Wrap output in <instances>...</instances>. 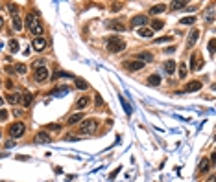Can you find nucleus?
<instances>
[{
  "label": "nucleus",
  "instance_id": "f257e3e1",
  "mask_svg": "<svg viewBox=\"0 0 216 182\" xmlns=\"http://www.w3.org/2000/svg\"><path fill=\"white\" fill-rule=\"evenodd\" d=\"M126 50V42L120 37H109L107 39V52L111 53H120Z\"/></svg>",
  "mask_w": 216,
  "mask_h": 182
},
{
  "label": "nucleus",
  "instance_id": "f03ea898",
  "mask_svg": "<svg viewBox=\"0 0 216 182\" xmlns=\"http://www.w3.org/2000/svg\"><path fill=\"white\" fill-rule=\"evenodd\" d=\"M98 129V122L96 120H87L80 125V134H94Z\"/></svg>",
  "mask_w": 216,
  "mask_h": 182
},
{
  "label": "nucleus",
  "instance_id": "7ed1b4c3",
  "mask_svg": "<svg viewBox=\"0 0 216 182\" xmlns=\"http://www.w3.org/2000/svg\"><path fill=\"white\" fill-rule=\"evenodd\" d=\"M24 131H26V125L22 122H17V123H13V125L9 127V136L11 138H19V136L24 134Z\"/></svg>",
  "mask_w": 216,
  "mask_h": 182
},
{
  "label": "nucleus",
  "instance_id": "20e7f679",
  "mask_svg": "<svg viewBox=\"0 0 216 182\" xmlns=\"http://www.w3.org/2000/svg\"><path fill=\"white\" fill-rule=\"evenodd\" d=\"M48 68L46 66H37V70H35V81L37 83H45L46 79H48Z\"/></svg>",
  "mask_w": 216,
  "mask_h": 182
},
{
  "label": "nucleus",
  "instance_id": "39448f33",
  "mask_svg": "<svg viewBox=\"0 0 216 182\" xmlns=\"http://www.w3.org/2000/svg\"><path fill=\"white\" fill-rule=\"evenodd\" d=\"M31 46H33L35 52H43V50L46 48V39L45 37H35L33 42H31Z\"/></svg>",
  "mask_w": 216,
  "mask_h": 182
},
{
  "label": "nucleus",
  "instance_id": "423d86ee",
  "mask_svg": "<svg viewBox=\"0 0 216 182\" xmlns=\"http://www.w3.org/2000/svg\"><path fill=\"white\" fill-rule=\"evenodd\" d=\"M124 66L128 68V70L135 72V70H140V68H144V63H140V61H126Z\"/></svg>",
  "mask_w": 216,
  "mask_h": 182
},
{
  "label": "nucleus",
  "instance_id": "0eeeda50",
  "mask_svg": "<svg viewBox=\"0 0 216 182\" xmlns=\"http://www.w3.org/2000/svg\"><path fill=\"white\" fill-rule=\"evenodd\" d=\"M148 22V17H144V15H137V17L131 18V24L133 26H144Z\"/></svg>",
  "mask_w": 216,
  "mask_h": 182
},
{
  "label": "nucleus",
  "instance_id": "6e6552de",
  "mask_svg": "<svg viewBox=\"0 0 216 182\" xmlns=\"http://www.w3.org/2000/svg\"><path fill=\"white\" fill-rule=\"evenodd\" d=\"M199 88H201V81H190V83H187L185 90L187 92H196V90H199Z\"/></svg>",
  "mask_w": 216,
  "mask_h": 182
},
{
  "label": "nucleus",
  "instance_id": "1a4fd4ad",
  "mask_svg": "<svg viewBox=\"0 0 216 182\" xmlns=\"http://www.w3.org/2000/svg\"><path fill=\"white\" fill-rule=\"evenodd\" d=\"M198 37H199V32L194 30V32L190 33V37H188V41H187V48H192V46L196 44V41H198Z\"/></svg>",
  "mask_w": 216,
  "mask_h": 182
},
{
  "label": "nucleus",
  "instance_id": "9d476101",
  "mask_svg": "<svg viewBox=\"0 0 216 182\" xmlns=\"http://www.w3.org/2000/svg\"><path fill=\"white\" fill-rule=\"evenodd\" d=\"M81 120H83V114H81V112H78V114L70 116V118L66 120V123H68V125H76V123H80Z\"/></svg>",
  "mask_w": 216,
  "mask_h": 182
},
{
  "label": "nucleus",
  "instance_id": "9b49d317",
  "mask_svg": "<svg viewBox=\"0 0 216 182\" xmlns=\"http://www.w3.org/2000/svg\"><path fill=\"white\" fill-rule=\"evenodd\" d=\"M35 22H39V17H37L35 13H30V15H26V26H28V28H31V26H33Z\"/></svg>",
  "mask_w": 216,
  "mask_h": 182
},
{
  "label": "nucleus",
  "instance_id": "f8f14e48",
  "mask_svg": "<svg viewBox=\"0 0 216 182\" xmlns=\"http://www.w3.org/2000/svg\"><path fill=\"white\" fill-rule=\"evenodd\" d=\"M30 32L33 33V35H37V37L41 35V33H43V24H41V20H39V22H35V24L30 28Z\"/></svg>",
  "mask_w": 216,
  "mask_h": 182
},
{
  "label": "nucleus",
  "instance_id": "ddd939ff",
  "mask_svg": "<svg viewBox=\"0 0 216 182\" xmlns=\"http://www.w3.org/2000/svg\"><path fill=\"white\" fill-rule=\"evenodd\" d=\"M35 140H37L39 144H48V142H50V136L46 133H39L37 136H35Z\"/></svg>",
  "mask_w": 216,
  "mask_h": 182
},
{
  "label": "nucleus",
  "instance_id": "4468645a",
  "mask_svg": "<svg viewBox=\"0 0 216 182\" xmlns=\"http://www.w3.org/2000/svg\"><path fill=\"white\" fill-rule=\"evenodd\" d=\"M174 70H175V63H174V61H166V63H164V72L172 76Z\"/></svg>",
  "mask_w": 216,
  "mask_h": 182
},
{
  "label": "nucleus",
  "instance_id": "2eb2a0df",
  "mask_svg": "<svg viewBox=\"0 0 216 182\" xmlns=\"http://www.w3.org/2000/svg\"><path fill=\"white\" fill-rule=\"evenodd\" d=\"M87 105H89V98H87V96H81V98L78 99V103H76L78 109H85Z\"/></svg>",
  "mask_w": 216,
  "mask_h": 182
},
{
  "label": "nucleus",
  "instance_id": "dca6fc26",
  "mask_svg": "<svg viewBox=\"0 0 216 182\" xmlns=\"http://www.w3.org/2000/svg\"><path fill=\"white\" fill-rule=\"evenodd\" d=\"M6 101H7V103H11V105H15V103L21 101V94H9V96L6 98Z\"/></svg>",
  "mask_w": 216,
  "mask_h": 182
},
{
  "label": "nucleus",
  "instance_id": "f3484780",
  "mask_svg": "<svg viewBox=\"0 0 216 182\" xmlns=\"http://www.w3.org/2000/svg\"><path fill=\"white\" fill-rule=\"evenodd\" d=\"M139 35L144 37V39H150L152 35H154V32H152L150 28H140V30H139Z\"/></svg>",
  "mask_w": 216,
  "mask_h": 182
},
{
  "label": "nucleus",
  "instance_id": "a211bd4d",
  "mask_svg": "<svg viewBox=\"0 0 216 182\" xmlns=\"http://www.w3.org/2000/svg\"><path fill=\"white\" fill-rule=\"evenodd\" d=\"M159 83H161V77L157 76V74H154V76L148 77V85H152V87H157Z\"/></svg>",
  "mask_w": 216,
  "mask_h": 182
},
{
  "label": "nucleus",
  "instance_id": "6ab92c4d",
  "mask_svg": "<svg viewBox=\"0 0 216 182\" xmlns=\"http://www.w3.org/2000/svg\"><path fill=\"white\" fill-rule=\"evenodd\" d=\"M209 164H211V162L207 160V158H203V160L199 162V173H207V171H209Z\"/></svg>",
  "mask_w": 216,
  "mask_h": 182
},
{
  "label": "nucleus",
  "instance_id": "aec40b11",
  "mask_svg": "<svg viewBox=\"0 0 216 182\" xmlns=\"http://www.w3.org/2000/svg\"><path fill=\"white\" fill-rule=\"evenodd\" d=\"M137 57H139V61H140V63H144V61H152V59H154V55H152V53H148V52L139 53Z\"/></svg>",
  "mask_w": 216,
  "mask_h": 182
},
{
  "label": "nucleus",
  "instance_id": "412c9836",
  "mask_svg": "<svg viewBox=\"0 0 216 182\" xmlns=\"http://www.w3.org/2000/svg\"><path fill=\"white\" fill-rule=\"evenodd\" d=\"M13 30H17V32L22 30V20H21V17H17V15L13 17Z\"/></svg>",
  "mask_w": 216,
  "mask_h": 182
},
{
  "label": "nucleus",
  "instance_id": "4be33fe9",
  "mask_svg": "<svg viewBox=\"0 0 216 182\" xmlns=\"http://www.w3.org/2000/svg\"><path fill=\"white\" fill-rule=\"evenodd\" d=\"M31 99H33V98H31V94H21V103H22V105L28 107L31 103Z\"/></svg>",
  "mask_w": 216,
  "mask_h": 182
},
{
  "label": "nucleus",
  "instance_id": "5701e85b",
  "mask_svg": "<svg viewBox=\"0 0 216 182\" xmlns=\"http://www.w3.org/2000/svg\"><path fill=\"white\" fill-rule=\"evenodd\" d=\"M163 11H164V4H157V6H154L150 9V13L152 15H157V13H163Z\"/></svg>",
  "mask_w": 216,
  "mask_h": 182
},
{
  "label": "nucleus",
  "instance_id": "b1692460",
  "mask_svg": "<svg viewBox=\"0 0 216 182\" xmlns=\"http://www.w3.org/2000/svg\"><path fill=\"white\" fill-rule=\"evenodd\" d=\"M61 94H68V87H61V88H56L52 92V96H61Z\"/></svg>",
  "mask_w": 216,
  "mask_h": 182
},
{
  "label": "nucleus",
  "instance_id": "393cba45",
  "mask_svg": "<svg viewBox=\"0 0 216 182\" xmlns=\"http://www.w3.org/2000/svg\"><path fill=\"white\" fill-rule=\"evenodd\" d=\"M170 7H172V9H183V7H187V2H172L170 4Z\"/></svg>",
  "mask_w": 216,
  "mask_h": 182
},
{
  "label": "nucleus",
  "instance_id": "a878e982",
  "mask_svg": "<svg viewBox=\"0 0 216 182\" xmlns=\"http://www.w3.org/2000/svg\"><path fill=\"white\" fill-rule=\"evenodd\" d=\"M163 26H164L163 20H154V22H152V28H150V30H152V32H155V30H163Z\"/></svg>",
  "mask_w": 216,
  "mask_h": 182
},
{
  "label": "nucleus",
  "instance_id": "bb28decb",
  "mask_svg": "<svg viewBox=\"0 0 216 182\" xmlns=\"http://www.w3.org/2000/svg\"><path fill=\"white\" fill-rule=\"evenodd\" d=\"M194 22H196V18H194V17H183V18H181V24H187V26L194 24Z\"/></svg>",
  "mask_w": 216,
  "mask_h": 182
},
{
  "label": "nucleus",
  "instance_id": "cd10ccee",
  "mask_svg": "<svg viewBox=\"0 0 216 182\" xmlns=\"http://www.w3.org/2000/svg\"><path fill=\"white\" fill-rule=\"evenodd\" d=\"M9 50H11V53H15V52H19V42L15 41H9Z\"/></svg>",
  "mask_w": 216,
  "mask_h": 182
},
{
  "label": "nucleus",
  "instance_id": "c85d7f7f",
  "mask_svg": "<svg viewBox=\"0 0 216 182\" xmlns=\"http://www.w3.org/2000/svg\"><path fill=\"white\" fill-rule=\"evenodd\" d=\"M111 28H113V30H116V32H124V30H126V26H124V24H120V22H113V24H111Z\"/></svg>",
  "mask_w": 216,
  "mask_h": 182
},
{
  "label": "nucleus",
  "instance_id": "c756f323",
  "mask_svg": "<svg viewBox=\"0 0 216 182\" xmlns=\"http://www.w3.org/2000/svg\"><path fill=\"white\" fill-rule=\"evenodd\" d=\"M179 77H181V79L187 77V64H179Z\"/></svg>",
  "mask_w": 216,
  "mask_h": 182
},
{
  "label": "nucleus",
  "instance_id": "7c9ffc66",
  "mask_svg": "<svg viewBox=\"0 0 216 182\" xmlns=\"http://www.w3.org/2000/svg\"><path fill=\"white\" fill-rule=\"evenodd\" d=\"M120 103H122V107H124V110L128 112V114H131V107L128 105V101H126V99L122 98V96H120Z\"/></svg>",
  "mask_w": 216,
  "mask_h": 182
},
{
  "label": "nucleus",
  "instance_id": "2f4dec72",
  "mask_svg": "<svg viewBox=\"0 0 216 182\" xmlns=\"http://www.w3.org/2000/svg\"><path fill=\"white\" fill-rule=\"evenodd\" d=\"M76 87L80 88V90H85V88H87V83H85L83 79H76Z\"/></svg>",
  "mask_w": 216,
  "mask_h": 182
},
{
  "label": "nucleus",
  "instance_id": "473e14b6",
  "mask_svg": "<svg viewBox=\"0 0 216 182\" xmlns=\"http://www.w3.org/2000/svg\"><path fill=\"white\" fill-rule=\"evenodd\" d=\"M15 72L17 74H26V66L24 64H15Z\"/></svg>",
  "mask_w": 216,
  "mask_h": 182
},
{
  "label": "nucleus",
  "instance_id": "72a5a7b5",
  "mask_svg": "<svg viewBox=\"0 0 216 182\" xmlns=\"http://www.w3.org/2000/svg\"><path fill=\"white\" fill-rule=\"evenodd\" d=\"M9 13H13V15H17V11H19V7H17V4H9Z\"/></svg>",
  "mask_w": 216,
  "mask_h": 182
},
{
  "label": "nucleus",
  "instance_id": "f704fd0d",
  "mask_svg": "<svg viewBox=\"0 0 216 182\" xmlns=\"http://www.w3.org/2000/svg\"><path fill=\"white\" fill-rule=\"evenodd\" d=\"M7 120V110H0V122Z\"/></svg>",
  "mask_w": 216,
  "mask_h": 182
},
{
  "label": "nucleus",
  "instance_id": "c9c22d12",
  "mask_svg": "<svg viewBox=\"0 0 216 182\" xmlns=\"http://www.w3.org/2000/svg\"><path fill=\"white\" fill-rule=\"evenodd\" d=\"M168 41H172V37H163V39H157V44H161V42H168Z\"/></svg>",
  "mask_w": 216,
  "mask_h": 182
},
{
  "label": "nucleus",
  "instance_id": "e433bc0d",
  "mask_svg": "<svg viewBox=\"0 0 216 182\" xmlns=\"http://www.w3.org/2000/svg\"><path fill=\"white\" fill-rule=\"evenodd\" d=\"M209 52L214 53V39H211V41H209Z\"/></svg>",
  "mask_w": 216,
  "mask_h": 182
},
{
  "label": "nucleus",
  "instance_id": "4c0bfd02",
  "mask_svg": "<svg viewBox=\"0 0 216 182\" xmlns=\"http://www.w3.org/2000/svg\"><path fill=\"white\" fill-rule=\"evenodd\" d=\"M190 66H192V68L196 70V53H194V55L190 57Z\"/></svg>",
  "mask_w": 216,
  "mask_h": 182
},
{
  "label": "nucleus",
  "instance_id": "58836bf2",
  "mask_svg": "<svg viewBox=\"0 0 216 182\" xmlns=\"http://www.w3.org/2000/svg\"><path fill=\"white\" fill-rule=\"evenodd\" d=\"M120 7H122V4H113V7H111V9H113V11H118Z\"/></svg>",
  "mask_w": 216,
  "mask_h": 182
},
{
  "label": "nucleus",
  "instance_id": "ea45409f",
  "mask_svg": "<svg viewBox=\"0 0 216 182\" xmlns=\"http://www.w3.org/2000/svg\"><path fill=\"white\" fill-rule=\"evenodd\" d=\"M172 52H175V48H174V46H170V48H166V50H164V53H172Z\"/></svg>",
  "mask_w": 216,
  "mask_h": 182
},
{
  "label": "nucleus",
  "instance_id": "a19ab883",
  "mask_svg": "<svg viewBox=\"0 0 216 182\" xmlns=\"http://www.w3.org/2000/svg\"><path fill=\"white\" fill-rule=\"evenodd\" d=\"M2 22H4V20H2V17H0V28H2Z\"/></svg>",
  "mask_w": 216,
  "mask_h": 182
},
{
  "label": "nucleus",
  "instance_id": "79ce46f5",
  "mask_svg": "<svg viewBox=\"0 0 216 182\" xmlns=\"http://www.w3.org/2000/svg\"><path fill=\"white\" fill-rule=\"evenodd\" d=\"M2 103H4V99H2V98H0V105H2Z\"/></svg>",
  "mask_w": 216,
  "mask_h": 182
},
{
  "label": "nucleus",
  "instance_id": "37998d69",
  "mask_svg": "<svg viewBox=\"0 0 216 182\" xmlns=\"http://www.w3.org/2000/svg\"><path fill=\"white\" fill-rule=\"evenodd\" d=\"M0 136H2V134H0Z\"/></svg>",
  "mask_w": 216,
  "mask_h": 182
}]
</instances>
